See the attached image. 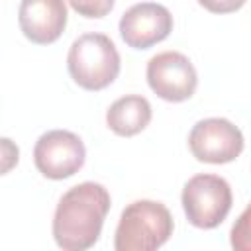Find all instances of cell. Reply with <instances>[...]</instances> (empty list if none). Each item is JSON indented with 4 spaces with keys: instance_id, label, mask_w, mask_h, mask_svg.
Segmentation results:
<instances>
[{
    "instance_id": "277c9868",
    "label": "cell",
    "mask_w": 251,
    "mask_h": 251,
    "mask_svg": "<svg viewBox=\"0 0 251 251\" xmlns=\"http://www.w3.org/2000/svg\"><path fill=\"white\" fill-rule=\"evenodd\" d=\"M180 200L186 220L200 229L218 227L233 204L227 180L218 175H194L184 184Z\"/></svg>"
},
{
    "instance_id": "4fadbf2b",
    "label": "cell",
    "mask_w": 251,
    "mask_h": 251,
    "mask_svg": "<svg viewBox=\"0 0 251 251\" xmlns=\"http://www.w3.org/2000/svg\"><path fill=\"white\" fill-rule=\"evenodd\" d=\"M247 0H198L202 8H206L212 14H231L237 12Z\"/></svg>"
},
{
    "instance_id": "9c48e42d",
    "label": "cell",
    "mask_w": 251,
    "mask_h": 251,
    "mask_svg": "<svg viewBox=\"0 0 251 251\" xmlns=\"http://www.w3.org/2000/svg\"><path fill=\"white\" fill-rule=\"evenodd\" d=\"M18 24L31 43L49 45L67 27V4L65 0H22Z\"/></svg>"
},
{
    "instance_id": "7c38bea8",
    "label": "cell",
    "mask_w": 251,
    "mask_h": 251,
    "mask_svg": "<svg viewBox=\"0 0 251 251\" xmlns=\"http://www.w3.org/2000/svg\"><path fill=\"white\" fill-rule=\"evenodd\" d=\"M71 8L82 18H104L112 12L114 0H69Z\"/></svg>"
},
{
    "instance_id": "8992f818",
    "label": "cell",
    "mask_w": 251,
    "mask_h": 251,
    "mask_svg": "<svg viewBox=\"0 0 251 251\" xmlns=\"http://www.w3.org/2000/svg\"><path fill=\"white\" fill-rule=\"evenodd\" d=\"M84 143L82 139L67 129H51L43 133L33 147V163L37 171L51 178L63 180L73 176L84 165Z\"/></svg>"
},
{
    "instance_id": "52a82bcc",
    "label": "cell",
    "mask_w": 251,
    "mask_h": 251,
    "mask_svg": "<svg viewBox=\"0 0 251 251\" xmlns=\"http://www.w3.org/2000/svg\"><path fill=\"white\" fill-rule=\"evenodd\" d=\"M147 82L159 98L167 102H184L194 94L198 75L186 55L178 51H163L149 59Z\"/></svg>"
},
{
    "instance_id": "30bf717a",
    "label": "cell",
    "mask_w": 251,
    "mask_h": 251,
    "mask_svg": "<svg viewBox=\"0 0 251 251\" xmlns=\"http://www.w3.org/2000/svg\"><path fill=\"white\" fill-rule=\"evenodd\" d=\"M151 122V104L145 96L129 94L118 98L106 112L108 127L120 137H131L143 131Z\"/></svg>"
},
{
    "instance_id": "6da1fadb",
    "label": "cell",
    "mask_w": 251,
    "mask_h": 251,
    "mask_svg": "<svg viewBox=\"0 0 251 251\" xmlns=\"http://www.w3.org/2000/svg\"><path fill=\"white\" fill-rule=\"evenodd\" d=\"M110 204V192L98 182L88 180L69 188L53 216L55 243L65 251L90 249L102 233Z\"/></svg>"
},
{
    "instance_id": "ba28073f",
    "label": "cell",
    "mask_w": 251,
    "mask_h": 251,
    "mask_svg": "<svg viewBox=\"0 0 251 251\" xmlns=\"http://www.w3.org/2000/svg\"><path fill=\"white\" fill-rule=\"evenodd\" d=\"M173 31V16L163 4L139 2L127 8L120 20V35L131 49H149Z\"/></svg>"
},
{
    "instance_id": "3957f363",
    "label": "cell",
    "mask_w": 251,
    "mask_h": 251,
    "mask_svg": "<svg viewBox=\"0 0 251 251\" xmlns=\"http://www.w3.org/2000/svg\"><path fill=\"white\" fill-rule=\"evenodd\" d=\"M71 78L84 90H102L120 75V53L104 33H84L73 41L67 55Z\"/></svg>"
},
{
    "instance_id": "8fae6325",
    "label": "cell",
    "mask_w": 251,
    "mask_h": 251,
    "mask_svg": "<svg viewBox=\"0 0 251 251\" xmlns=\"http://www.w3.org/2000/svg\"><path fill=\"white\" fill-rule=\"evenodd\" d=\"M229 241L235 251H251V204L235 220L229 233Z\"/></svg>"
},
{
    "instance_id": "5b68a950",
    "label": "cell",
    "mask_w": 251,
    "mask_h": 251,
    "mask_svg": "<svg viewBox=\"0 0 251 251\" xmlns=\"http://www.w3.org/2000/svg\"><path fill=\"white\" fill-rule=\"evenodd\" d=\"M243 133L224 118L200 120L188 133V147L196 161L224 165L235 161L243 151Z\"/></svg>"
},
{
    "instance_id": "7a4b0ae2",
    "label": "cell",
    "mask_w": 251,
    "mask_h": 251,
    "mask_svg": "<svg viewBox=\"0 0 251 251\" xmlns=\"http://www.w3.org/2000/svg\"><path fill=\"white\" fill-rule=\"evenodd\" d=\"M173 227V216L165 204L135 200L120 216L114 247L116 251H155L169 241Z\"/></svg>"
}]
</instances>
